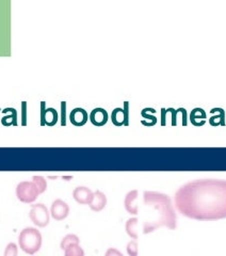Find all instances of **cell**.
Masks as SVG:
<instances>
[{"label":"cell","mask_w":226,"mask_h":256,"mask_svg":"<svg viewBox=\"0 0 226 256\" xmlns=\"http://www.w3.org/2000/svg\"><path fill=\"white\" fill-rule=\"evenodd\" d=\"M64 256H84V251L79 244H72L64 250Z\"/></svg>","instance_id":"obj_16"},{"label":"cell","mask_w":226,"mask_h":256,"mask_svg":"<svg viewBox=\"0 0 226 256\" xmlns=\"http://www.w3.org/2000/svg\"><path fill=\"white\" fill-rule=\"evenodd\" d=\"M22 125H26L27 124V102H22Z\"/></svg>","instance_id":"obj_24"},{"label":"cell","mask_w":226,"mask_h":256,"mask_svg":"<svg viewBox=\"0 0 226 256\" xmlns=\"http://www.w3.org/2000/svg\"><path fill=\"white\" fill-rule=\"evenodd\" d=\"M59 114L54 108H45V102H41V125L54 126L58 123Z\"/></svg>","instance_id":"obj_9"},{"label":"cell","mask_w":226,"mask_h":256,"mask_svg":"<svg viewBox=\"0 0 226 256\" xmlns=\"http://www.w3.org/2000/svg\"><path fill=\"white\" fill-rule=\"evenodd\" d=\"M141 116H142L144 118L150 120L152 123L154 124V125L157 123V118H156V116H150V114H146V111H145L144 109H143V110H142V112H141Z\"/></svg>","instance_id":"obj_25"},{"label":"cell","mask_w":226,"mask_h":256,"mask_svg":"<svg viewBox=\"0 0 226 256\" xmlns=\"http://www.w3.org/2000/svg\"><path fill=\"white\" fill-rule=\"evenodd\" d=\"M70 214V206L68 203L60 198H56L52 202L50 207V216L56 221H62Z\"/></svg>","instance_id":"obj_6"},{"label":"cell","mask_w":226,"mask_h":256,"mask_svg":"<svg viewBox=\"0 0 226 256\" xmlns=\"http://www.w3.org/2000/svg\"><path fill=\"white\" fill-rule=\"evenodd\" d=\"M129 102H124V109L116 108L111 114V121L116 126H128L129 125Z\"/></svg>","instance_id":"obj_7"},{"label":"cell","mask_w":226,"mask_h":256,"mask_svg":"<svg viewBox=\"0 0 226 256\" xmlns=\"http://www.w3.org/2000/svg\"><path fill=\"white\" fill-rule=\"evenodd\" d=\"M94 192L86 186H79L72 191V198L75 201L82 205H88L93 200Z\"/></svg>","instance_id":"obj_8"},{"label":"cell","mask_w":226,"mask_h":256,"mask_svg":"<svg viewBox=\"0 0 226 256\" xmlns=\"http://www.w3.org/2000/svg\"><path fill=\"white\" fill-rule=\"evenodd\" d=\"M108 112L104 108H95L90 114V122L94 126H104L108 122Z\"/></svg>","instance_id":"obj_12"},{"label":"cell","mask_w":226,"mask_h":256,"mask_svg":"<svg viewBox=\"0 0 226 256\" xmlns=\"http://www.w3.org/2000/svg\"><path fill=\"white\" fill-rule=\"evenodd\" d=\"M32 182L36 184V188L38 189L40 194H44V192L47 189V180H46V178H43V176L36 175V176H34V178H32Z\"/></svg>","instance_id":"obj_18"},{"label":"cell","mask_w":226,"mask_h":256,"mask_svg":"<svg viewBox=\"0 0 226 256\" xmlns=\"http://www.w3.org/2000/svg\"><path fill=\"white\" fill-rule=\"evenodd\" d=\"M175 206L182 216L200 221L226 218V180H196L175 194Z\"/></svg>","instance_id":"obj_1"},{"label":"cell","mask_w":226,"mask_h":256,"mask_svg":"<svg viewBox=\"0 0 226 256\" xmlns=\"http://www.w3.org/2000/svg\"><path fill=\"white\" fill-rule=\"evenodd\" d=\"M66 102H61V125L64 126L66 125Z\"/></svg>","instance_id":"obj_22"},{"label":"cell","mask_w":226,"mask_h":256,"mask_svg":"<svg viewBox=\"0 0 226 256\" xmlns=\"http://www.w3.org/2000/svg\"><path fill=\"white\" fill-rule=\"evenodd\" d=\"M29 218L34 226L38 228H46L50 221V212L45 204L38 203L31 205Z\"/></svg>","instance_id":"obj_5"},{"label":"cell","mask_w":226,"mask_h":256,"mask_svg":"<svg viewBox=\"0 0 226 256\" xmlns=\"http://www.w3.org/2000/svg\"><path fill=\"white\" fill-rule=\"evenodd\" d=\"M80 244V239L75 234H68V235L63 237L60 246H61V249L64 251L66 249V246H68L70 244Z\"/></svg>","instance_id":"obj_17"},{"label":"cell","mask_w":226,"mask_h":256,"mask_svg":"<svg viewBox=\"0 0 226 256\" xmlns=\"http://www.w3.org/2000/svg\"><path fill=\"white\" fill-rule=\"evenodd\" d=\"M144 204L152 207L158 212L157 219L152 222H145L143 233L150 234L161 226H166L170 230L176 228V214L173 208L171 198L166 194L156 191H145L143 194Z\"/></svg>","instance_id":"obj_2"},{"label":"cell","mask_w":226,"mask_h":256,"mask_svg":"<svg viewBox=\"0 0 226 256\" xmlns=\"http://www.w3.org/2000/svg\"><path fill=\"white\" fill-rule=\"evenodd\" d=\"M126 250L129 256H138L139 254V246H138V242H136V239H132V242H129L127 246H126Z\"/></svg>","instance_id":"obj_19"},{"label":"cell","mask_w":226,"mask_h":256,"mask_svg":"<svg viewBox=\"0 0 226 256\" xmlns=\"http://www.w3.org/2000/svg\"><path fill=\"white\" fill-rule=\"evenodd\" d=\"M104 256H124L123 253L118 251L116 248H109V249L104 253Z\"/></svg>","instance_id":"obj_23"},{"label":"cell","mask_w":226,"mask_h":256,"mask_svg":"<svg viewBox=\"0 0 226 256\" xmlns=\"http://www.w3.org/2000/svg\"><path fill=\"white\" fill-rule=\"evenodd\" d=\"M139 191L138 190H132L129 191L125 196L124 200V206L125 210L132 214H139V207L136 204V198H138Z\"/></svg>","instance_id":"obj_10"},{"label":"cell","mask_w":226,"mask_h":256,"mask_svg":"<svg viewBox=\"0 0 226 256\" xmlns=\"http://www.w3.org/2000/svg\"><path fill=\"white\" fill-rule=\"evenodd\" d=\"M18 248L16 246V244L10 242L6 244L4 256H18Z\"/></svg>","instance_id":"obj_20"},{"label":"cell","mask_w":226,"mask_h":256,"mask_svg":"<svg viewBox=\"0 0 226 256\" xmlns=\"http://www.w3.org/2000/svg\"><path fill=\"white\" fill-rule=\"evenodd\" d=\"M40 196L38 189L36 188V184L34 182L24 180L20 182L18 186H16V196L20 202L31 204L36 201L38 196Z\"/></svg>","instance_id":"obj_4"},{"label":"cell","mask_w":226,"mask_h":256,"mask_svg":"<svg viewBox=\"0 0 226 256\" xmlns=\"http://www.w3.org/2000/svg\"><path fill=\"white\" fill-rule=\"evenodd\" d=\"M138 218H130L129 220H127L126 224H125V230L126 233L130 236L132 239H138L139 235L138 232H136V226H138Z\"/></svg>","instance_id":"obj_14"},{"label":"cell","mask_w":226,"mask_h":256,"mask_svg":"<svg viewBox=\"0 0 226 256\" xmlns=\"http://www.w3.org/2000/svg\"><path fill=\"white\" fill-rule=\"evenodd\" d=\"M206 118V114H205V112H204L203 109L196 108V109L193 110L192 114H191V122L194 123L196 120H198V118Z\"/></svg>","instance_id":"obj_21"},{"label":"cell","mask_w":226,"mask_h":256,"mask_svg":"<svg viewBox=\"0 0 226 256\" xmlns=\"http://www.w3.org/2000/svg\"><path fill=\"white\" fill-rule=\"evenodd\" d=\"M88 120V112L84 108H75L70 111V121L74 126H84Z\"/></svg>","instance_id":"obj_11"},{"label":"cell","mask_w":226,"mask_h":256,"mask_svg":"<svg viewBox=\"0 0 226 256\" xmlns=\"http://www.w3.org/2000/svg\"><path fill=\"white\" fill-rule=\"evenodd\" d=\"M107 205V196L106 194H104V192H102L100 190H96L94 192V196H93V200L92 202L88 204V206H90L91 210L93 212H102L104 207H106Z\"/></svg>","instance_id":"obj_13"},{"label":"cell","mask_w":226,"mask_h":256,"mask_svg":"<svg viewBox=\"0 0 226 256\" xmlns=\"http://www.w3.org/2000/svg\"><path fill=\"white\" fill-rule=\"evenodd\" d=\"M2 112L4 114H9L8 116H4L2 120V123L4 126L18 124V122H16V120H18V114H16V110L14 108H6Z\"/></svg>","instance_id":"obj_15"},{"label":"cell","mask_w":226,"mask_h":256,"mask_svg":"<svg viewBox=\"0 0 226 256\" xmlns=\"http://www.w3.org/2000/svg\"><path fill=\"white\" fill-rule=\"evenodd\" d=\"M43 237L41 232L36 228H24L18 237V244L20 249L29 254L34 255L40 251L42 248Z\"/></svg>","instance_id":"obj_3"}]
</instances>
